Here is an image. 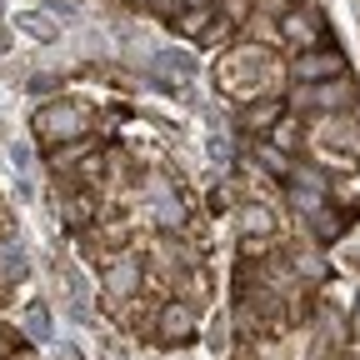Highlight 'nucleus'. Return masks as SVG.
<instances>
[{
  "instance_id": "f03ea898",
  "label": "nucleus",
  "mask_w": 360,
  "mask_h": 360,
  "mask_svg": "<svg viewBox=\"0 0 360 360\" xmlns=\"http://www.w3.org/2000/svg\"><path fill=\"white\" fill-rule=\"evenodd\" d=\"M35 130L45 135V141H85V110H75L65 101H51L35 115Z\"/></svg>"
},
{
  "instance_id": "1a4fd4ad",
  "label": "nucleus",
  "mask_w": 360,
  "mask_h": 360,
  "mask_svg": "<svg viewBox=\"0 0 360 360\" xmlns=\"http://www.w3.org/2000/svg\"><path fill=\"white\" fill-rule=\"evenodd\" d=\"M15 25H20L30 40H40V45H56V40H60V25L45 15V11H20V15H15Z\"/></svg>"
},
{
  "instance_id": "423d86ee",
  "label": "nucleus",
  "mask_w": 360,
  "mask_h": 360,
  "mask_svg": "<svg viewBox=\"0 0 360 360\" xmlns=\"http://www.w3.org/2000/svg\"><path fill=\"white\" fill-rule=\"evenodd\" d=\"M195 56L191 51H175V45H165V51H155V75L160 85H175V80H195Z\"/></svg>"
},
{
  "instance_id": "f257e3e1",
  "label": "nucleus",
  "mask_w": 360,
  "mask_h": 360,
  "mask_svg": "<svg viewBox=\"0 0 360 360\" xmlns=\"http://www.w3.org/2000/svg\"><path fill=\"white\" fill-rule=\"evenodd\" d=\"M295 105L305 110H321V115H350L355 101H360V90L350 75H335V80H315V85H295Z\"/></svg>"
},
{
  "instance_id": "7ed1b4c3",
  "label": "nucleus",
  "mask_w": 360,
  "mask_h": 360,
  "mask_svg": "<svg viewBox=\"0 0 360 360\" xmlns=\"http://www.w3.org/2000/svg\"><path fill=\"white\" fill-rule=\"evenodd\" d=\"M315 141H321L330 155H355L360 160V125H355V115H321L315 120Z\"/></svg>"
},
{
  "instance_id": "f3484780",
  "label": "nucleus",
  "mask_w": 360,
  "mask_h": 360,
  "mask_svg": "<svg viewBox=\"0 0 360 360\" xmlns=\"http://www.w3.org/2000/svg\"><path fill=\"white\" fill-rule=\"evenodd\" d=\"M225 20H255V0H215Z\"/></svg>"
},
{
  "instance_id": "dca6fc26",
  "label": "nucleus",
  "mask_w": 360,
  "mask_h": 360,
  "mask_svg": "<svg viewBox=\"0 0 360 360\" xmlns=\"http://www.w3.org/2000/svg\"><path fill=\"white\" fill-rule=\"evenodd\" d=\"M240 231H245V236H255V231L270 236V210H265V205H245V210H240Z\"/></svg>"
},
{
  "instance_id": "393cba45",
  "label": "nucleus",
  "mask_w": 360,
  "mask_h": 360,
  "mask_svg": "<svg viewBox=\"0 0 360 360\" xmlns=\"http://www.w3.org/2000/svg\"><path fill=\"white\" fill-rule=\"evenodd\" d=\"M0 15H6V0H0Z\"/></svg>"
},
{
  "instance_id": "20e7f679",
  "label": "nucleus",
  "mask_w": 360,
  "mask_h": 360,
  "mask_svg": "<svg viewBox=\"0 0 360 360\" xmlns=\"http://www.w3.org/2000/svg\"><path fill=\"white\" fill-rule=\"evenodd\" d=\"M335 75H345V56H340V51H305V56L290 65V80H295V85L335 80Z\"/></svg>"
},
{
  "instance_id": "5701e85b",
  "label": "nucleus",
  "mask_w": 360,
  "mask_h": 360,
  "mask_svg": "<svg viewBox=\"0 0 360 360\" xmlns=\"http://www.w3.org/2000/svg\"><path fill=\"white\" fill-rule=\"evenodd\" d=\"M125 6H135V11H150V6H155V0H125Z\"/></svg>"
},
{
  "instance_id": "6e6552de",
  "label": "nucleus",
  "mask_w": 360,
  "mask_h": 360,
  "mask_svg": "<svg viewBox=\"0 0 360 360\" xmlns=\"http://www.w3.org/2000/svg\"><path fill=\"white\" fill-rule=\"evenodd\" d=\"M105 290L115 295V300H130L135 290H141V260H130V255H120L110 270H105Z\"/></svg>"
},
{
  "instance_id": "9d476101",
  "label": "nucleus",
  "mask_w": 360,
  "mask_h": 360,
  "mask_svg": "<svg viewBox=\"0 0 360 360\" xmlns=\"http://www.w3.org/2000/svg\"><path fill=\"white\" fill-rule=\"evenodd\" d=\"M25 245L20 240H0V285H15L20 276H25Z\"/></svg>"
},
{
  "instance_id": "aec40b11",
  "label": "nucleus",
  "mask_w": 360,
  "mask_h": 360,
  "mask_svg": "<svg viewBox=\"0 0 360 360\" xmlns=\"http://www.w3.org/2000/svg\"><path fill=\"white\" fill-rule=\"evenodd\" d=\"M11 160L25 170V165H30V146H20V141H15V146H11Z\"/></svg>"
},
{
  "instance_id": "b1692460",
  "label": "nucleus",
  "mask_w": 360,
  "mask_h": 360,
  "mask_svg": "<svg viewBox=\"0 0 360 360\" xmlns=\"http://www.w3.org/2000/svg\"><path fill=\"white\" fill-rule=\"evenodd\" d=\"M355 326H360V300H355Z\"/></svg>"
},
{
  "instance_id": "0eeeda50",
  "label": "nucleus",
  "mask_w": 360,
  "mask_h": 360,
  "mask_svg": "<svg viewBox=\"0 0 360 360\" xmlns=\"http://www.w3.org/2000/svg\"><path fill=\"white\" fill-rule=\"evenodd\" d=\"M191 330H195V310L180 305V300H170L160 310V340L165 345H180V340H191Z\"/></svg>"
},
{
  "instance_id": "ddd939ff",
  "label": "nucleus",
  "mask_w": 360,
  "mask_h": 360,
  "mask_svg": "<svg viewBox=\"0 0 360 360\" xmlns=\"http://www.w3.org/2000/svg\"><path fill=\"white\" fill-rule=\"evenodd\" d=\"M150 200H155V210H160V225H180V220H186V205L170 195L165 180H155V186H150Z\"/></svg>"
},
{
  "instance_id": "f8f14e48",
  "label": "nucleus",
  "mask_w": 360,
  "mask_h": 360,
  "mask_svg": "<svg viewBox=\"0 0 360 360\" xmlns=\"http://www.w3.org/2000/svg\"><path fill=\"white\" fill-rule=\"evenodd\" d=\"M281 115H285V105H281V101H260V105H245L240 125H245V130H270Z\"/></svg>"
},
{
  "instance_id": "6ab92c4d",
  "label": "nucleus",
  "mask_w": 360,
  "mask_h": 360,
  "mask_svg": "<svg viewBox=\"0 0 360 360\" xmlns=\"http://www.w3.org/2000/svg\"><path fill=\"white\" fill-rule=\"evenodd\" d=\"M160 20H180V15H186V0H155V6H150Z\"/></svg>"
},
{
  "instance_id": "4468645a",
  "label": "nucleus",
  "mask_w": 360,
  "mask_h": 360,
  "mask_svg": "<svg viewBox=\"0 0 360 360\" xmlns=\"http://www.w3.org/2000/svg\"><path fill=\"white\" fill-rule=\"evenodd\" d=\"M326 200H330L326 191H310V186H300V180H295V191H290V205H295L300 215H310V220L326 210Z\"/></svg>"
},
{
  "instance_id": "2eb2a0df",
  "label": "nucleus",
  "mask_w": 360,
  "mask_h": 360,
  "mask_svg": "<svg viewBox=\"0 0 360 360\" xmlns=\"http://www.w3.org/2000/svg\"><path fill=\"white\" fill-rule=\"evenodd\" d=\"M255 160H260L265 170H276V175H295V165H290V155H285L281 146H260V150H255Z\"/></svg>"
},
{
  "instance_id": "a211bd4d",
  "label": "nucleus",
  "mask_w": 360,
  "mask_h": 360,
  "mask_svg": "<svg viewBox=\"0 0 360 360\" xmlns=\"http://www.w3.org/2000/svg\"><path fill=\"white\" fill-rule=\"evenodd\" d=\"M210 20H215L210 11H186V15H180L175 25H180V30H186V35H205V30H210Z\"/></svg>"
},
{
  "instance_id": "9b49d317",
  "label": "nucleus",
  "mask_w": 360,
  "mask_h": 360,
  "mask_svg": "<svg viewBox=\"0 0 360 360\" xmlns=\"http://www.w3.org/2000/svg\"><path fill=\"white\" fill-rule=\"evenodd\" d=\"M25 335H30L35 345L56 340V326H51V305H45V300H30V305H25Z\"/></svg>"
},
{
  "instance_id": "4be33fe9",
  "label": "nucleus",
  "mask_w": 360,
  "mask_h": 360,
  "mask_svg": "<svg viewBox=\"0 0 360 360\" xmlns=\"http://www.w3.org/2000/svg\"><path fill=\"white\" fill-rule=\"evenodd\" d=\"M186 11H215V0H186Z\"/></svg>"
},
{
  "instance_id": "412c9836",
  "label": "nucleus",
  "mask_w": 360,
  "mask_h": 360,
  "mask_svg": "<svg viewBox=\"0 0 360 360\" xmlns=\"http://www.w3.org/2000/svg\"><path fill=\"white\" fill-rule=\"evenodd\" d=\"M210 345H215V350H225V321H215V326H210Z\"/></svg>"
},
{
  "instance_id": "39448f33",
  "label": "nucleus",
  "mask_w": 360,
  "mask_h": 360,
  "mask_svg": "<svg viewBox=\"0 0 360 360\" xmlns=\"http://www.w3.org/2000/svg\"><path fill=\"white\" fill-rule=\"evenodd\" d=\"M281 30H285V40L290 45H305V51H321V35H326V25H321V15H300V11H290V15H281Z\"/></svg>"
}]
</instances>
